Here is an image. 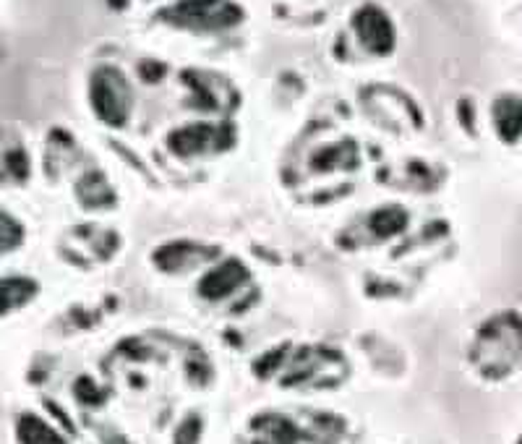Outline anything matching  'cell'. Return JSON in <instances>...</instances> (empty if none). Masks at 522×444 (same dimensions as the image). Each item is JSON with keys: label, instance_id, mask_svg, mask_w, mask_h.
Masks as SVG:
<instances>
[{"label": "cell", "instance_id": "8992f818", "mask_svg": "<svg viewBox=\"0 0 522 444\" xmlns=\"http://www.w3.org/2000/svg\"><path fill=\"white\" fill-rule=\"evenodd\" d=\"M21 241V228L5 214H0V253L14 249Z\"/></svg>", "mask_w": 522, "mask_h": 444}, {"label": "cell", "instance_id": "5b68a950", "mask_svg": "<svg viewBox=\"0 0 522 444\" xmlns=\"http://www.w3.org/2000/svg\"><path fill=\"white\" fill-rule=\"evenodd\" d=\"M95 102H97L99 116L113 120V123H120L123 120V99L113 89V84L107 81H97V89H95Z\"/></svg>", "mask_w": 522, "mask_h": 444}, {"label": "cell", "instance_id": "3957f363", "mask_svg": "<svg viewBox=\"0 0 522 444\" xmlns=\"http://www.w3.org/2000/svg\"><path fill=\"white\" fill-rule=\"evenodd\" d=\"M21 444H66L47 424H42L35 416H24L19 424Z\"/></svg>", "mask_w": 522, "mask_h": 444}, {"label": "cell", "instance_id": "52a82bcc", "mask_svg": "<svg viewBox=\"0 0 522 444\" xmlns=\"http://www.w3.org/2000/svg\"><path fill=\"white\" fill-rule=\"evenodd\" d=\"M8 168H11V173L16 175V178H26V160H24L21 152L8 155Z\"/></svg>", "mask_w": 522, "mask_h": 444}, {"label": "cell", "instance_id": "277c9868", "mask_svg": "<svg viewBox=\"0 0 522 444\" xmlns=\"http://www.w3.org/2000/svg\"><path fill=\"white\" fill-rule=\"evenodd\" d=\"M496 126L504 139H517L522 131V102L502 99L496 108Z\"/></svg>", "mask_w": 522, "mask_h": 444}, {"label": "cell", "instance_id": "7a4b0ae2", "mask_svg": "<svg viewBox=\"0 0 522 444\" xmlns=\"http://www.w3.org/2000/svg\"><path fill=\"white\" fill-rule=\"evenodd\" d=\"M32 295H35V285H32L29 280L14 277V280L0 283V314L16 309L21 304H26Z\"/></svg>", "mask_w": 522, "mask_h": 444}, {"label": "cell", "instance_id": "6da1fadb", "mask_svg": "<svg viewBox=\"0 0 522 444\" xmlns=\"http://www.w3.org/2000/svg\"><path fill=\"white\" fill-rule=\"evenodd\" d=\"M358 32H361V37H363L368 47H374V50H379V53L389 50V45H392L389 21L384 19L379 11H374V8H368V11H363V14L358 16Z\"/></svg>", "mask_w": 522, "mask_h": 444}]
</instances>
